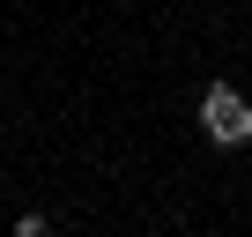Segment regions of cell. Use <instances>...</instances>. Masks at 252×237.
<instances>
[{"instance_id":"1","label":"cell","mask_w":252,"mask_h":237,"mask_svg":"<svg viewBox=\"0 0 252 237\" xmlns=\"http://www.w3.org/2000/svg\"><path fill=\"white\" fill-rule=\"evenodd\" d=\"M200 134H208L215 148H245V141H252V104H245L230 82H215V89L200 96Z\"/></svg>"}]
</instances>
